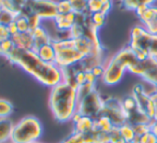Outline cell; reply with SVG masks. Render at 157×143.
<instances>
[{"instance_id":"obj_38","label":"cell","mask_w":157,"mask_h":143,"mask_svg":"<svg viewBox=\"0 0 157 143\" xmlns=\"http://www.w3.org/2000/svg\"><path fill=\"white\" fill-rule=\"evenodd\" d=\"M156 89H157V85H156Z\"/></svg>"},{"instance_id":"obj_7","label":"cell","mask_w":157,"mask_h":143,"mask_svg":"<svg viewBox=\"0 0 157 143\" xmlns=\"http://www.w3.org/2000/svg\"><path fill=\"white\" fill-rule=\"evenodd\" d=\"M103 103H105V98L95 88L90 93L78 96V113L96 119L102 113Z\"/></svg>"},{"instance_id":"obj_15","label":"cell","mask_w":157,"mask_h":143,"mask_svg":"<svg viewBox=\"0 0 157 143\" xmlns=\"http://www.w3.org/2000/svg\"><path fill=\"white\" fill-rule=\"evenodd\" d=\"M72 123H73L74 132L86 133V132L92 131L95 128V119L90 118V117H88V116L81 115L78 112L75 113V115H74L73 118H72Z\"/></svg>"},{"instance_id":"obj_31","label":"cell","mask_w":157,"mask_h":143,"mask_svg":"<svg viewBox=\"0 0 157 143\" xmlns=\"http://www.w3.org/2000/svg\"><path fill=\"white\" fill-rule=\"evenodd\" d=\"M57 12H58V14H66L73 12L69 0H59V1H57Z\"/></svg>"},{"instance_id":"obj_6","label":"cell","mask_w":157,"mask_h":143,"mask_svg":"<svg viewBox=\"0 0 157 143\" xmlns=\"http://www.w3.org/2000/svg\"><path fill=\"white\" fill-rule=\"evenodd\" d=\"M43 134V126L38 117L25 116L14 124L10 143H36Z\"/></svg>"},{"instance_id":"obj_33","label":"cell","mask_w":157,"mask_h":143,"mask_svg":"<svg viewBox=\"0 0 157 143\" xmlns=\"http://www.w3.org/2000/svg\"><path fill=\"white\" fill-rule=\"evenodd\" d=\"M151 124V123H150ZM150 124H138V125H133V130H135L137 137H140L142 134L146 133V132L151 131V125Z\"/></svg>"},{"instance_id":"obj_1","label":"cell","mask_w":157,"mask_h":143,"mask_svg":"<svg viewBox=\"0 0 157 143\" xmlns=\"http://www.w3.org/2000/svg\"><path fill=\"white\" fill-rule=\"evenodd\" d=\"M13 65L18 66L25 72L30 74L39 83L52 88L53 86L63 82L61 69L55 64L43 61L35 51L17 48L7 57Z\"/></svg>"},{"instance_id":"obj_26","label":"cell","mask_w":157,"mask_h":143,"mask_svg":"<svg viewBox=\"0 0 157 143\" xmlns=\"http://www.w3.org/2000/svg\"><path fill=\"white\" fill-rule=\"evenodd\" d=\"M113 0H87L88 11L90 13H96V12H101L107 3Z\"/></svg>"},{"instance_id":"obj_3","label":"cell","mask_w":157,"mask_h":143,"mask_svg":"<svg viewBox=\"0 0 157 143\" xmlns=\"http://www.w3.org/2000/svg\"><path fill=\"white\" fill-rule=\"evenodd\" d=\"M78 96L76 88L61 82L51 88L48 104L52 115L59 123L72 121L78 112Z\"/></svg>"},{"instance_id":"obj_35","label":"cell","mask_w":157,"mask_h":143,"mask_svg":"<svg viewBox=\"0 0 157 143\" xmlns=\"http://www.w3.org/2000/svg\"><path fill=\"white\" fill-rule=\"evenodd\" d=\"M151 101H152L153 111H154V116H153V119H157V91L153 94V95H151Z\"/></svg>"},{"instance_id":"obj_24","label":"cell","mask_w":157,"mask_h":143,"mask_svg":"<svg viewBox=\"0 0 157 143\" xmlns=\"http://www.w3.org/2000/svg\"><path fill=\"white\" fill-rule=\"evenodd\" d=\"M14 111V106L12 102L7 99L0 98V118H9Z\"/></svg>"},{"instance_id":"obj_14","label":"cell","mask_w":157,"mask_h":143,"mask_svg":"<svg viewBox=\"0 0 157 143\" xmlns=\"http://www.w3.org/2000/svg\"><path fill=\"white\" fill-rule=\"evenodd\" d=\"M131 96L136 99L140 110L143 111L151 119H153V116H154L153 104L151 101V95L146 91L145 86L143 84H136L132 87Z\"/></svg>"},{"instance_id":"obj_32","label":"cell","mask_w":157,"mask_h":143,"mask_svg":"<svg viewBox=\"0 0 157 143\" xmlns=\"http://www.w3.org/2000/svg\"><path fill=\"white\" fill-rule=\"evenodd\" d=\"M138 141L139 143H157V137L152 131H148L138 137Z\"/></svg>"},{"instance_id":"obj_18","label":"cell","mask_w":157,"mask_h":143,"mask_svg":"<svg viewBox=\"0 0 157 143\" xmlns=\"http://www.w3.org/2000/svg\"><path fill=\"white\" fill-rule=\"evenodd\" d=\"M13 43L15 44V48H23V50H31L33 51V38L31 35V31L28 33H17L16 35L11 37Z\"/></svg>"},{"instance_id":"obj_8","label":"cell","mask_w":157,"mask_h":143,"mask_svg":"<svg viewBox=\"0 0 157 143\" xmlns=\"http://www.w3.org/2000/svg\"><path fill=\"white\" fill-rule=\"evenodd\" d=\"M24 13L35 14L42 21H53L57 16V2L54 0H28ZM22 12V13H23Z\"/></svg>"},{"instance_id":"obj_9","label":"cell","mask_w":157,"mask_h":143,"mask_svg":"<svg viewBox=\"0 0 157 143\" xmlns=\"http://www.w3.org/2000/svg\"><path fill=\"white\" fill-rule=\"evenodd\" d=\"M135 75H138L145 83L157 85V59L147 57L143 60H138L128 70Z\"/></svg>"},{"instance_id":"obj_17","label":"cell","mask_w":157,"mask_h":143,"mask_svg":"<svg viewBox=\"0 0 157 143\" xmlns=\"http://www.w3.org/2000/svg\"><path fill=\"white\" fill-rule=\"evenodd\" d=\"M31 35H33V44H35L33 51H36L41 45L52 43L53 42V38H52V36H51V33H48L42 25L38 27V28L33 29V30L31 31Z\"/></svg>"},{"instance_id":"obj_25","label":"cell","mask_w":157,"mask_h":143,"mask_svg":"<svg viewBox=\"0 0 157 143\" xmlns=\"http://www.w3.org/2000/svg\"><path fill=\"white\" fill-rule=\"evenodd\" d=\"M28 0H9V9L16 16L25 10Z\"/></svg>"},{"instance_id":"obj_23","label":"cell","mask_w":157,"mask_h":143,"mask_svg":"<svg viewBox=\"0 0 157 143\" xmlns=\"http://www.w3.org/2000/svg\"><path fill=\"white\" fill-rule=\"evenodd\" d=\"M118 130H120V133L122 134V137L127 141V142H130V141H135L138 139L137 134H136L135 130H133V127L129 124H124V125L120 126L118 127Z\"/></svg>"},{"instance_id":"obj_20","label":"cell","mask_w":157,"mask_h":143,"mask_svg":"<svg viewBox=\"0 0 157 143\" xmlns=\"http://www.w3.org/2000/svg\"><path fill=\"white\" fill-rule=\"evenodd\" d=\"M13 126L10 118H0V143H10Z\"/></svg>"},{"instance_id":"obj_13","label":"cell","mask_w":157,"mask_h":143,"mask_svg":"<svg viewBox=\"0 0 157 143\" xmlns=\"http://www.w3.org/2000/svg\"><path fill=\"white\" fill-rule=\"evenodd\" d=\"M108 140H109V134L94 128L92 131L86 133L73 131L60 143H107Z\"/></svg>"},{"instance_id":"obj_4","label":"cell","mask_w":157,"mask_h":143,"mask_svg":"<svg viewBox=\"0 0 157 143\" xmlns=\"http://www.w3.org/2000/svg\"><path fill=\"white\" fill-rule=\"evenodd\" d=\"M139 59L129 45L123 48L105 64V73L101 82L107 86H114L122 81L125 72L128 71Z\"/></svg>"},{"instance_id":"obj_29","label":"cell","mask_w":157,"mask_h":143,"mask_svg":"<svg viewBox=\"0 0 157 143\" xmlns=\"http://www.w3.org/2000/svg\"><path fill=\"white\" fill-rule=\"evenodd\" d=\"M107 16L105 14H103L102 12H96V13H92L90 18H92V23L97 29H100L105 26V22H107Z\"/></svg>"},{"instance_id":"obj_5","label":"cell","mask_w":157,"mask_h":143,"mask_svg":"<svg viewBox=\"0 0 157 143\" xmlns=\"http://www.w3.org/2000/svg\"><path fill=\"white\" fill-rule=\"evenodd\" d=\"M139 60L153 57L157 59V35L150 33L141 25H136L130 31L128 44Z\"/></svg>"},{"instance_id":"obj_2","label":"cell","mask_w":157,"mask_h":143,"mask_svg":"<svg viewBox=\"0 0 157 143\" xmlns=\"http://www.w3.org/2000/svg\"><path fill=\"white\" fill-rule=\"evenodd\" d=\"M56 59L55 65L60 69L70 67L83 60L95 52V46L87 38H59L53 39Z\"/></svg>"},{"instance_id":"obj_30","label":"cell","mask_w":157,"mask_h":143,"mask_svg":"<svg viewBox=\"0 0 157 143\" xmlns=\"http://www.w3.org/2000/svg\"><path fill=\"white\" fill-rule=\"evenodd\" d=\"M1 50H2V56L7 58L14 50H15V44L13 43L12 39L6 40V41L1 42Z\"/></svg>"},{"instance_id":"obj_16","label":"cell","mask_w":157,"mask_h":143,"mask_svg":"<svg viewBox=\"0 0 157 143\" xmlns=\"http://www.w3.org/2000/svg\"><path fill=\"white\" fill-rule=\"evenodd\" d=\"M75 21L76 14L74 12H70V13L66 14H57V16L53 20V22H54L55 27L58 31L68 33L72 28V26L75 24Z\"/></svg>"},{"instance_id":"obj_22","label":"cell","mask_w":157,"mask_h":143,"mask_svg":"<svg viewBox=\"0 0 157 143\" xmlns=\"http://www.w3.org/2000/svg\"><path fill=\"white\" fill-rule=\"evenodd\" d=\"M156 0H120L122 8L129 11H136L143 6H153Z\"/></svg>"},{"instance_id":"obj_34","label":"cell","mask_w":157,"mask_h":143,"mask_svg":"<svg viewBox=\"0 0 157 143\" xmlns=\"http://www.w3.org/2000/svg\"><path fill=\"white\" fill-rule=\"evenodd\" d=\"M9 39H11V35H10V31H9L8 26L0 24V43L6 41V40H9Z\"/></svg>"},{"instance_id":"obj_10","label":"cell","mask_w":157,"mask_h":143,"mask_svg":"<svg viewBox=\"0 0 157 143\" xmlns=\"http://www.w3.org/2000/svg\"><path fill=\"white\" fill-rule=\"evenodd\" d=\"M122 106L126 115V123L129 125H138V124H150L152 119L140 110L135 98L130 95L126 96L122 100Z\"/></svg>"},{"instance_id":"obj_21","label":"cell","mask_w":157,"mask_h":143,"mask_svg":"<svg viewBox=\"0 0 157 143\" xmlns=\"http://www.w3.org/2000/svg\"><path fill=\"white\" fill-rule=\"evenodd\" d=\"M114 127H115V126L113 125L111 119L103 114H101L100 116H98L95 119V128L98 129L99 131H101V132H105V133L109 134L110 132L114 129Z\"/></svg>"},{"instance_id":"obj_11","label":"cell","mask_w":157,"mask_h":143,"mask_svg":"<svg viewBox=\"0 0 157 143\" xmlns=\"http://www.w3.org/2000/svg\"><path fill=\"white\" fill-rule=\"evenodd\" d=\"M101 114L109 117L115 127H120L126 124V115H125L122 106V100L115 97L105 98V103H103Z\"/></svg>"},{"instance_id":"obj_12","label":"cell","mask_w":157,"mask_h":143,"mask_svg":"<svg viewBox=\"0 0 157 143\" xmlns=\"http://www.w3.org/2000/svg\"><path fill=\"white\" fill-rule=\"evenodd\" d=\"M141 22V26L150 33L157 35V7L156 6H143L135 11Z\"/></svg>"},{"instance_id":"obj_19","label":"cell","mask_w":157,"mask_h":143,"mask_svg":"<svg viewBox=\"0 0 157 143\" xmlns=\"http://www.w3.org/2000/svg\"><path fill=\"white\" fill-rule=\"evenodd\" d=\"M37 53V55L45 63H50V64H55V59H56V52H55V48L54 44L52 43H48L41 45L40 48H38L35 51Z\"/></svg>"},{"instance_id":"obj_27","label":"cell","mask_w":157,"mask_h":143,"mask_svg":"<svg viewBox=\"0 0 157 143\" xmlns=\"http://www.w3.org/2000/svg\"><path fill=\"white\" fill-rule=\"evenodd\" d=\"M16 27H17L18 33H28L30 31V26H29L28 18L24 15V14H20L15 17L14 20Z\"/></svg>"},{"instance_id":"obj_36","label":"cell","mask_w":157,"mask_h":143,"mask_svg":"<svg viewBox=\"0 0 157 143\" xmlns=\"http://www.w3.org/2000/svg\"><path fill=\"white\" fill-rule=\"evenodd\" d=\"M8 28H9V31H10V35H11V37H12V36H14V35H16V33H18L17 27H16V25H15V23H14V22H12L10 25H8Z\"/></svg>"},{"instance_id":"obj_37","label":"cell","mask_w":157,"mask_h":143,"mask_svg":"<svg viewBox=\"0 0 157 143\" xmlns=\"http://www.w3.org/2000/svg\"><path fill=\"white\" fill-rule=\"evenodd\" d=\"M150 125H151V131L157 137V119H153Z\"/></svg>"},{"instance_id":"obj_39","label":"cell","mask_w":157,"mask_h":143,"mask_svg":"<svg viewBox=\"0 0 157 143\" xmlns=\"http://www.w3.org/2000/svg\"><path fill=\"white\" fill-rule=\"evenodd\" d=\"M36 143H39V142H36Z\"/></svg>"},{"instance_id":"obj_28","label":"cell","mask_w":157,"mask_h":143,"mask_svg":"<svg viewBox=\"0 0 157 143\" xmlns=\"http://www.w3.org/2000/svg\"><path fill=\"white\" fill-rule=\"evenodd\" d=\"M71 3L72 11L75 14L85 13L88 11L87 0H69Z\"/></svg>"}]
</instances>
